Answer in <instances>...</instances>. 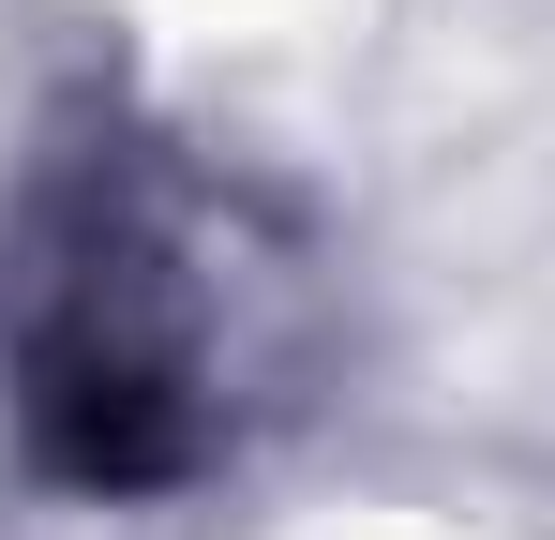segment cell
<instances>
[{"instance_id":"6da1fadb","label":"cell","mask_w":555,"mask_h":540,"mask_svg":"<svg viewBox=\"0 0 555 540\" xmlns=\"http://www.w3.org/2000/svg\"><path fill=\"white\" fill-rule=\"evenodd\" d=\"M15 421H30V465L76 480V496H166V480H195V450H210L195 360L151 316H120L105 285L46 300L15 331Z\"/></svg>"}]
</instances>
